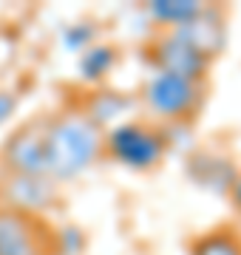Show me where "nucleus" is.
Returning <instances> with one entry per match:
<instances>
[{"mask_svg":"<svg viewBox=\"0 0 241 255\" xmlns=\"http://www.w3.org/2000/svg\"><path fill=\"white\" fill-rule=\"evenodd\" d=\"M105 156V130L83 111H63L48 117L46 128V173L57 184L74 182Z\"/></svg>","mask_w":241,"mask_h":255,"instance_id":"1","label":"nucleus"},{"mask_svg":"<svg viewBox=\"0 0 241 255\" xmlns=\"http://www.w3.org/2000/svg\"><path fill=\"white\" fill-rule=\"evenodd\" d=\"M105 156H111L114 162L128 170L148 173L167 156L162 128L145 119H125L105 130Z\"/></svg>","mask_w":241,"mask_h":255,"instance_id":"2","label":"nucleus"},{"mask_svg":"<svg viewBox=\"0 0 241 255\" xmlns=\"http://www.w3.org/2000/svg\"><path fill=\"white\" fill-rule=\"evenodd\" d=\"M204 102V82H193L176 74L153 71L142 85V105L148 114L165 125V122H182L193 119V114Z\"/></svg>","mask_w":241,"mask_h":255,"instance_id":"3","label":"nucleus"},{"mask_svg":"<svg viewBox=\"0 0 241 255\" xmlns=\"http://www.w3.org/2000/svg\"><path fill=\"white\" fill-rule=\"evenodd\" d=\"M46 128H48V117H31L17 130H11L9 139L0 147L3 173L48 176L46 173Z\"/></svg>","mask_w":241,"mask_h":255,"instance_id":"4","label":"nucleus"},{"mask_svg":"<svg viewBox=\"0 0 241 255\" xmlns=\"http://www.w3.org/2000/svg\"><path fill=\"white\" fill-rule=\"evenodd\" d=\"M51 224L43 216L0 204V255H48Z\"/></svg>","mask_w":241,"mask_h":255,"instance_id":"5","label":"nucleus"},{"mask_svg":"<svg viewBox=\"0 0 241 255\" xmlns=\"http://www.w3.org/2000/svg\"><path fill=\"white\" fill-rule=\"evenodd\" d=\"M63 190L51 176H23V173H3L0 179V204L14 207L31 216H46L60 207Z\"/></svg>","mask_w":241,"mask_h":255,"instance_id":"6","label":"nucleus"},{"mask_svg":"<svg viewBox=\"0 0 241 255\" xmlns=\"http://www.w3.org/2000/svg\"><path fill=\"white\" fill-rule=\"evenodd\" d=\"M145 57L153 65V71L176 74V77H185L193 82L207 80V71L213 65L207 57H202L196 48L187 46L185 40H179L173 31H156L145 48Z\"/></svg>","mask_w":241,"mask_h":255,"instance_id":"7","label":"nucleus"},{"mask_svg":"<svg viewBox=\"0 0 241 255\" xmlns=\"http://www.w3.org/2000/svg\"><path fill=\"white\" fill-rule=\"evenodd\" d=\"M185 173L199 190L213 193V196H230L241 170L239 164L233 162V156L224 153V150L193 147L185 159Z\"/></svg>","mask_w":241,"mask_h":255,"instance_id":"8","label":"nucleus"},{"mask_svg":"<svg viewBox=\"0 0 241 255\" xmlns=\"http://www.w3.org/2000/svg\"><path fill=\"white\" fill-rule=\"evenodd\" d=\"M179 40H185L190 48H196L202 57L213 63L219 54L227 48V20L219 6H204L193 20H187L185 26L170 28Z\"/></svg>","mask_w":241,"mask_h":255,"instance_id":"9","label":"nucleus"},{"mask_svg":"<svg viewBox=\"0 0 241 255\" xmlns=\"http://www.w3.org/2000/svg\"><path fill=\"white\" fill-rule=\"evenodd\" d=\"M136 100L128 97L125 91H117V88H97L83 100V114L91 119L100 130H108V128L120 125L128 119V114L133 111Z\"/></svg>","mask_w":241,"mask_h":255,"instance_id":"10","label":"nucleus"},{"mask_svg":"<svg viewBox=\"0 0 241 255\" xmlns=\"http://www.w3.org/2000/svg\"><path fill=\"white\" fill-rule=\"evenodd\" d=\"M117 65H120V48L111 46V43H100V40L77 57L80 80L88 82V85H100V82H105L114 71H117Z\"/></svg>","mask_w":241,"mask_h":255,"instance_id":"11","label":"nucleus"},{"mask_svg":"<svg viewBox=\"0 0 241 255\" xmlns=\"http://www.w3.org/2000/svg\"><path fill=\"white\" fill-rule=\"evenodd\" d=\"M207 3L199 0H150L145 11L156 23V31H170V28L185 26L187 20H193Z\"/></svg>","mask_w":241,"mask_h":255,"instance_id":"12","label":"nucleus"},{"mask_svg":"<svg viewBox=\"0 0 241 255\" xmlns=\"http://www.w3.org/2000/svg\"><path fill=\"white\" fill-rule=\"evenodd\" d=\"M190 255H241V233L230 227L204 233L190 244Z\"/></svg>","mask_w":241,"mask_h":255,"instance_id":"13","label":"nucleus"},{"mask_svg":"<svg viewBox=\"0 0 241 255\" xmlns=\"http://www.w3.org/2000/svg\"><path fill=\"white\" fill-rule=\"evenodd\" d=\"M100 37V26L94 20H74V23H65L60 28V46L68 54H83L85 48H91Z\"/></svg>","mask_w":241,"mask_h":255,"instance_id":"14","label":"nucleus"},{"mask_svg":"<svg viewBox=\"0 0 241 255\" xmlns=\"http://www.w3.org/2000/svg\"><path fill=\"white\" fill-rule=\"evenodd\" d=\"M88 247V236L80 224L51 227V253L54 255H83Z\"/></svg>","mask_w":241,"mask_h":255,"instance_id":"15","label":"nucleus"},{"mask_svg":"<svg viewBox=\"0 0 241 255\" xmlns=\"http://www.w3.org/2000/svg\"><path fill=\"white\" fill-rule=\"evenodd\" d=\"M162 128V136H165L167 150L170 147H179V150H187L193 147V122L190 119H182V122H165Z\"/></svg>","mask_w":241,"mask_h":255,"instance_id":"16","label":"nucleus"},{"mask_svg":"<svg viewBox=\"0 0 241 255\" xmlns=\"http://www.w3.org/2000/svg\"><path fill=\"white\" fill-rule=\"evenodd\" d=\"M20 108V97L14 91H6V88H0V125H6Z\"/></svg>","mask_w":241,"mask_h":255,"instance_id":"17","label":"nucleus"},{"mask_svg":"<svg viewBox=\"0 0 241 255\" xmlns=\"http://www.w3.org/2000/svg\"><path fill=\"white\" fill-rule=\"evenodd\" d=\"M236 213H239V219H241V210H236Z\"/></svg>","mask_w":241,"mask_h":255,"instance_id":"18","label":"nucleus"},{"mask_svg":"<svg viewBox=\"0 0 241 255\" xmlns=\"http://www.w3.org/2000/svg\"><path fill=\"white\" fill-rule=\"evenodd\" d=\"M48 255H54V253H48Z\"/></svg>","mask_w":241,"mask_h":255,"instance_id":"19","label":"nucleus"}]
</instances>
